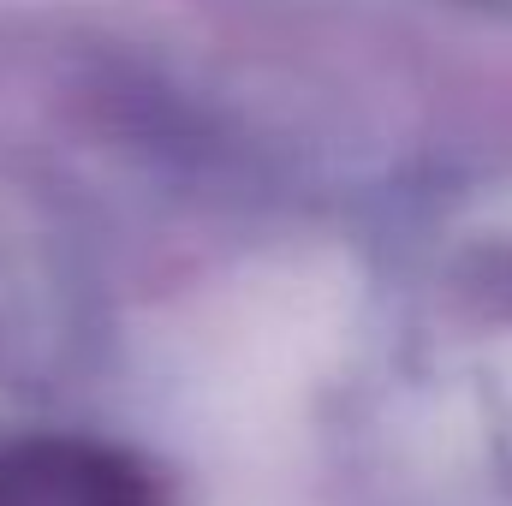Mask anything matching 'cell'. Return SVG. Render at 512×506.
Segmentation results:
<instances>
[{
    "instance_id": "1",
    "label": "cell",
    "mask_w": 512,
    "mask_h": 506,
    "mask_svg": "<svg viewBox=\"0 0 512 506\" xmlns=\"http://www.w3.org/2000/svg\"><path fill=\"white\" fill-rule=\"evenodd\" d=\"M0 506H161V489L120 447L36 435L0 447Z\"/></svg>"
}]
</instances>
